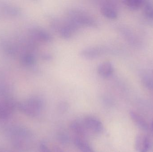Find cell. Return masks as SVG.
<instances>
[{"label": "cell", "mask_w": 153, "mask_h": 152, "mask_svg": "<svg viewBox=\"0 0 153 152\" xmlns=\"http://www.w3.org/2000/svg\"><path fill=\"white\" fill-rule=\"evenodd\" d=\"M4 134L13 146L20 151H27L32 147L34 137L32 132L25 127L12 125L4 129Z\"/></svg>", "instance_id": "cell-1"}, {"label": "cell", "mask_w": 153, "mask_h": 152, "mask_svg": "<svg viewBox=\"0 0 153 152\" xmlns=\"http://www.w3.org/2000/svg\"><path fill=\"white\" fill-rule=\"evenodd\" d=\"M44 107V101L38 97H31L17 104V108L21 112L32 117L38 116Z\"/></svg>", "instance_id": "cell-2"}, {"label": "cell", "mask_w": 153, "mask_h": 152, "mask_svg": "<svg viewBox=\"0 0 153 152\" xmlns=\"http://www.w3.org/2000/svg\"><path fill=\"white\" fill-rule=\"evenodd\" d=\"M71 20L78 26L85 25L90 27H95L97 26V21L93 18L83 12L78 10L71 11Z\"/></svg>", "instance_id": "cell-3"}, {"label": "cell", "mask_w": 153, "mask_h": 152, "mask_svg": "<svg viewBox=\"0 0 153 152\" xmlns=\"http://www.w3.org/2000/svg\"><path fill=\"white\" fill-rule=\"evenodd\" d=\"M18 104L10 99L0 101V120L9 118L17 108Z\"/></svg>", "instance_id": "cell-4"}, {"label": "cell", "mask_w": 153, "mask_h": 152, "mask_svg": "<svg viewBox=\"0 0 153 152\" xmlns=\"http://www.w3.org/2000/svg\"><path fill=\"white\" fill-rule=\"evenodd\" d=\"M83 124L87 131L94 134H100L103 130L101 122L94 117H86L84 119Z\"/></svg>", "instance_id": "cell-5"}, {"label": "cell", "mask_w": 153, "mask_h": 152, "mask_svg": "<svg viewBox=\"0 0 153 152\" xmlns=\"http://www.w3.org/2000/svg\"><path fill=\"white\" fill-rule=\"evenodd\" d=\"M104 48L101 47H92L85 48L80 52V55L86 59H95L104 53Z\"/></svg>", "instance_id": "cell-6"}, {"label": "cell", "mask_w": 153, "mask_h": 152, "mask_svg": "<svg viewBox=\"0 0 153 152\" xmlns=\"http://www.w3.org/2000/svg\"><path fill=\"white\" fill-rule=\"evenodd\" d=\"M148 137L143 134L138 135L135 141V148L138 152H147L149 148Z\"/></svg>", "instance_id": "cell-7"}, {"label": "cell", "mask_w": 153, "mask_h": 152, "mask_svg": "<svg viewBox=\"0 0 153 152\" xmlns=\"http://www.w3.org/2000/svg\"><path fill=\"white\" fill-rule=\"evenodd\" d=\"M101 11L106 18L111 19H115L117 17V10L112 4L105 3L102 4Z\"/></svg>", "instance_id": "cell-8"}, {"label": "cell", "mask_w": 153, "mask_h": 152, "mask_svg": "<svg viewBox=\"0 0 153 152\" xmlns=\"http://www.w3.org/2000/svg\"><path fill=\"white\" fill-rule=\"evenodd\" d=\"M70 127L72 131L79 137H84L86 135L87 130L85 128L83 122L81 123L77 120H74L71 123Z\"/></svg>", "instance_id": "cell-9"}, {"label": "cell", "mask_w": 153, "mask_h": 152, "mask_svg": "<svg viewBox=\"0 0 153 152\" xmlns=\"http://www.w3.org/2000/svg\"><path fill=\"white\" fill-rule=\"evenodd\" d=\"M113 71V67L109 62H104L100 63L98 67L99 74L103 77H108L111 75Z\"/></svg>", "instance_id": "cell-10"}, {"label": "cell", "mask_w": 153, "mask_h": 152, "mask_svg": "<svg viewBox=\"0 0 153 152\" xmlns=\"http://www.w3.org/2000/svg\"><path fill=\"white\" fill-rule=\"evenodd\" d=\"M130 116L133 122L139 128L143 130H146L148 129V125L146 121L139 114L134 112H131Z\"/></svg>", "instance_id": "cell-11"}, {"label": "cell", "mask_w": 153, "mask_h": 152, "mask_svg": "<svg viewBox=\"0 0 153 152\" xmlns=\"http://www.w3.org/2000/svg\"><path fill=\"white\" fill-rule=\"evenodd\" d=\"M74 144L82 152H95L91 146L82 138L78 137L75 138Z\"/></svg>", "instance_id": "cell-12"}, {"label": "cell", "mask_w": 153, "mask_h": 152, "mask_svg": "<svg viewBox=\"0 0 153 152\" xmlns=\"http://www.w3.org/2000/svg\"><path fill=\"white\" fill-rule=\"evenodd\" d=\"M124 4L130 10H137L143 7L145 1L142 0H125Z\"/></svg>", "instance_id": "cell-13"}, {"label": "cell", "mask_w": 153, "mask_h": 152, "mask_svg": "<svg viewBox=\"0 0 153 152\" xmlns=\"http://www.w3.org/2000/svg\"><path fill=\"white\" fill-rule=\"evenodd\" d=\"M144 13L149 20L153 21V4L149 1H145L143 5Z\"/></svg>", "instance_id": "cell-14"}, {"label": "cell", "mask_w": 153, "mask_h": 152, "mask_svg": "<svg viewBox=\"0 0 153 152\" xmlns=\"http://www.w3.org/2000/svg\"><path fill=\"white\" fill-rule=\"evenodd\" d=\"M36 36L39 39L46 42H51L52 37L49 33L43 29H39L36 31Z\"/></svg>", "instance_id": "cell-15"}, {"label": "cell", "mask_w": 153, "mask_h": 152, "mask_svg": "<svg viewBox=\"0 0 153 152\" xmlns=\"http://www.w3.org/2000/svg\"><path fill=\"white\" fill-rule=\"evenodd\" d=\"M58 140L60 142L64 144H66L69 142V137L68 136L63 133H61L58 135Z\"/></svg>", "instance_id": "cell-16"}, {"label": "cell", "mask_w": 153, "mask_h": 152, "mask_svg": "<svg viewBox=\"0 0 153 152\" xmlns=\"http://www.w3.org/2000/svg\"><path fill=\"white\" fill-rule=\"evenodd\" d=\"M69 108L68 104L65 102H62L58 105V110L61 112H65Z\"/></svg>", "instance_id": "cell-17"}, {"label": "cell", "mask_w": 153, "mask_h": 152, "mask_svg": "<svg viewBox=\"0 0 153 152\" xmlns=\"http://www.w3.org/2000/svg\"><path fill=\"white\" fill-rule=\"evenodd\" d=\"M39 152H51L46 145L44 142L40 143L39 146Z\"/></svg>", "instance_id": "cell-18"}, {"label": "cell", "mask_w": 153, "mask_h": 152, "mask_svg": "<svg viewBox=\"0 0 153 152\" xmlns=\"http://www.w3.org/2000/svg\"><path fill=\"white\" fill-rule=\"evenodd\" d=\"M42 58L46 60H50L51 59H52V56L50 54H43Z\"/></svg>", "instance_id": "cell-19"}, {"label": "cell", "mask_w": 153, "mask_h": 152, "mask_svg": "<svg viewBox=\"0 0 153 152\" xmlns=\"http://www.w3.org/2000/svg\"><path fill=\"white\" fill-rule=\"evenodd\" d=\"M0 152H4L3 151H2V150H0Z\"/></svg>", "instance_id": "cell-20"}, {"label": "cell", "mask_w": 153, "mask_h": 152, "mask_svg": "<svg viewBox=\"0 0 153 152\" xmlns=\"http://www.w3.org/2000/svg\"><path fill=\"white\" fill-rule=\"evenodd\" d=\"M152 129H153V123H152Z\"/></svg>", "instance_id": "cell-21"}, {"label": "cell", "mask_w": 153, "mask_h": 152, "mask_svg": "<svg viewBox=\"0 0 153 152\" xmlns=\"http://www.w3.org/2000/svg\"></svg>", "instance_id": "cell-22"}]
</instances>
